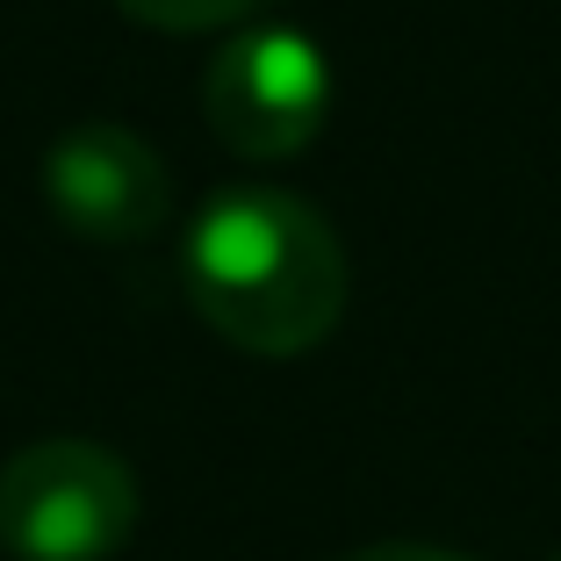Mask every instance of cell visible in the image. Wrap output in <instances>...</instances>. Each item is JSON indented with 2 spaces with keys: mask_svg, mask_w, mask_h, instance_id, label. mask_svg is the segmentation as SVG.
Instances as JSON below:
<instances>
[{
  "mask_svg": "<svg viewBox=\"0 0 561 561\" xmlns=\"http://www.w3.org/2000/svg\"><path fill=\"white\" fill-rule=\"evenodd\" d=\"M181 280L195 317L238 353L288 360L324 346L346 317V245L288 187L231 181L187 224Z\"/></svg>",
  "mask_w": 561,
  "mask_h": 561,
  "instance_id": "obj_1",
  "label": "cell"
},
{
  "mask_svg": "<svg viewBox=\"0 0 561 561\" xmlns=\"http://www.w3.org/2000/svg\"><path fill=\"white\" fill-rule=\"evenodd\" d=\"M137 533V476L94 439H36L0 468V547L15 561H108Z\"/></svg>",
  "mask_w": 561,
  "mask_h": 561,
  "instance_id": "obj_2",
  "label": "cell"
},
{
  "mask_svg": "<svg viewBox=\"0 0 561 561\" xmlns=\"http://www.w3.org/2000/svg\"><path fill=\"white\" fill-rule=\"evenodd\" d=\"M202 116L238 159H296L331 116V66L317 36L288 22L238 30L202 80Z\"/></svg>",
  "mask_w": 561,
  "mask_h": 561,
  "instance_id": "obj_3",
  "label": "cell"
},
{
  "mask_svg": "<svg viewBox=\"0 0 561 561\" xmlns=\"http://www.w3.org/2000/svg\"><path fill=\"white\" fill-rule=\"evenodd\" d=\"M44 202L94 245H137L173 209V173L130 123H72L44 145Z\"/></svg>",
  "mask_w": 561,
  "mask_h": 561,
  "instance_id": "obj_4",
  "label": "cell"
},
{
  "mask_svg": "<svg viewBox=\"0 0 561 561\" xmlns=\"http://www.w3.org/2000/svg\"><path fill=\"white\" fill-rule=\"evenodd\" d=\"M123 15L151 22V30H216V22H238L266 0H116Z\"/></svg>",
  "mask_w": 561,
  "mask_h": 561,
  "instance_id": "obj_5",
  "label": "cell"
},
{
  "mask_svg": "<svg viewBox=\"0 0 561 561\" xmlns=\"http://www.w3.org/2000/svg\"><path fill=\"white\" fill-rule=\"evenodd\" d=\"M346 561H468V554H446V547H425V540H381V547H360Z\"/></svg>",
  "mask_w": 561,
  "mask_h": 561,
  "instance_id": "obj_6",
  "label": "cell"
},
{
  "mask_svg": "<svg viewBox=\"0 0 561 561\" xmlns=\"http://www.w3.org/2000/svg\"><path fill=\"white\" fill-rule=\"evenodd\" d=\"M547 561H561V554H547Z\"/></svg>",
  "mask_w": 561,
  "mask_h": 561,
  "instance_id": "obj_7",
  "label": "cell"
}]
</instances>
